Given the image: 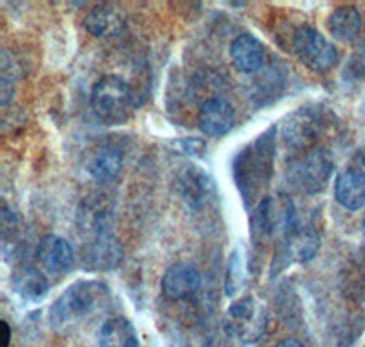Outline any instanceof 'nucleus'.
I'll return each mask as SVG.
<instances>
[{
  "label": "nucleus",
  "mask_w": 365,
  "mask_h": 347,
  "mask_svg": "<svg viewBox=\"0 0 365 347\" xmlns=\"http://www.w3.org/2000/svg\"><path fill=\"white\" fill-rule=\"evenodd\" d=\"M274 154H276V126H270L252 145L241 150L234 159V181L247 205L263 201L262 194L269 186L274 174Z\"/></svg>",
  "instance_id": "f257e3e1"
},
{
  "label": "nucleus",
  "mask_w": 365,
  "mask_h": 347,
  "mask_svg": "<svg viewBox=\"0 0 365 347\" xmlns=\"http://www.w3.org/2000/svg\"><path fill=\"white\" fill-rule=\"evenodd\" d=\"M91 110L106 124H123L132 117L133 94L128 83L117 75H104L91 90Z\"/></svg>",
  "instance_id": "20e7f679"
},
{
  "label": "nucleus",
  "mask_w": 365,
  "mask_h": 347,
  "mask_svg": "<svg viewBox=\"0 0 365 347\" xmlns=\"http://www.w3.org/2000/svg\"><path fill=\"white\" fill-rule=\"evenodd\" d=\"M274 347H305V346H303V343L296 338H285V340H282V342L276 343Z\"/></svg>",
  "instance_id": "393cba45"
},
{
  "label": "nucleus",
  "mask_w": 365,
  "mask_h": 347,
  "mask_svg": "<svg viewBox=\"0 0 365 347\" xmlns=\"http://www.w3.org/2000/svg\"><path fill=\"white\" fill-rule=\"evenodd\" d=\"M19 79H21L19 64L9 51H2V55H0V103H2V106H6L11 101Z\"/></svg>",
  "instance_id": "4be33fe9"
},
{
  "label": "nucleus",
  "mask_w": 365,
  "mask_h": 347,
  "mask_svg": "<svg viewBox=\"0 0 365 347\" xmlns=\"http://www.w3.org/2000/svg\"><path fill=\"white\" fill-rule=\"evenodd\" d=\"M201 287V274L190 263H174L166 269L161 280V291L168 300H187Z\"/></svg>",
  "instance_id": "ddd939ff"
},
{
  "label": "nucleus",
  "mask_w": 365,
  "mask_h": 347,
  "mask_svg": "<svg viewBox=\"0 0 365 347\" xmlns=\"http://www.w3.org/2000/svg\"><path fill=\"white\" fill-rule=\"evenodd\" d=\"M329 34L338 41H353L361 28V15L354 6H340L329 15Z\"/></svg>",
  "instance_id": "412c9836"
},
{
  "label": "nucleus",
  "mask_w": 365,
  "mask_h": 347,
  "mask_svg": "<svg viewBox=\"0 0 365 347\" xmlns=\"http://www.w3.org/2000/svg\"><path fill=\"white\" fill-rule=\"evenodd\" d=\"M123 169V150L115 143H101L86 157V170L97 183H108Z\"/></svg>",
  "instance_id": "dca6fc26"
},
{
  "label": "nucleus",
  "mask_w": 365,
  "mask_h": 347,
  "mask_svg": "<svg viewBox=\"0 0 365 347\" xmlns=\"http://www.w3.org/2000/svg\"><path fill=\"white\" fill-rule=\"evenodd\" d=\"M230 61L241 74H256L263 68L267 50L263 42L250 34H241L230 44Z\"/></svg>",
  "instance_id": "2eb2a0df"
},
{
  "label": "nucleus",
  "mask_w": 365,
  "mask_h": 347,
  "mask_svg": "<svg viewBox=\"0 0 365 347\" xmlns=\"http://www.w3.org/2000/svg\"><path fill=\"white\" fill-rule=\"evenodd\" d=\"M267 309L257 298L245 296L236 300L225 313V335L241 346H252L265 335Z\"/></svg>",
  "instance_id": "39448f33"
},
{
  "label": "nucleus",
  "mask_w": 365,
  "mask_h": 347,
  "mask_svg": "<svg viewBox=\"0 0 365 347\" xmlns=\"http://www.w3.org/2000/svg\"><path fill=\"white\" fill-rule=\"evenodd\" d=\"M319 245L322 238L318 228L311 221H303L296 216L282 232V241L276 248L272 267L278 261H283V267H287L289 263H303L312 260L318 254Z\"/></svg>",
  "instance_id": "423d86ee"
},
{
  "label": "nucleus",
  "mask_w": 365,
  "mask_h": 347,
  "mask_svg": "<svg viewBox=\"0 0 365 347\" xmlns=\"http://www.w3.org/2000/svg\"><path fill=\"white\" fill-rule=\"evenodd\" d=\"M2 333H4V342H2L0 347H8L9 338H11V327H9V323L6 320H2Z\"/></svg>",
  "instance_id": "a878e982"
},
{
  "label": "nucleus",
  "mask_w": 365,
  "mask_h": 347,
  "mask_svg": "<svg viewBox=\"0 0 365 347\" xmlns=\"http://www.w3.org/2000/svg\"><path fill=\"white\" fill-rule=\"evenodd\" d=\"M123 260V247L113 234L88 240L83 248V267L93 273L113 271Z\"/></svg>",
  "instance_id": "1a4fd4ad"
},
{
  "label": "nucleus",
  "mask_w": 365,
  "mask_h": 347,
  "mask_svg": "<svg viewBox=\"0 0 365 347\" xmlns=\"http://www.w3.org/2000/svg\"><path fill=\"white\" fill-rule=\"evenodd\" d=\"M292 48L303 66H307L316 74H325L338 61L336 46L312 26H302L296 31Z\"/></svg>",
  "instance_id": "0eeeda50"
},
{
  "label": "nucleus",
  "mask_w": 365,
  "mask_h": 347,
  "mask_svg": "<svg viewBox=\"0 0 365 347\" xmlns=\"http://www.w3.org/2000/svg\"><path fill=\"white\" fill-rule=\"evenodd\" d=\"M245 258H243L240 248H236L228 258L227 265V276H225V293H227V296H236L241 287H243V283H245Z\"/></svg>",
  "instance_id": "5701e85b"
},
{
  "label": "nucleus",
  "mask_w": 365,
  "mask_h": 347,
  "mask_svg": "<svg viewBox=\"0 0 365 347\" xmlns=\"http://www.w3.org/2000/svg\"><path fill=\"white\" fill-rule=\"evenodd\" d=\"M234 119H236V114H234L232 104L223 97H210L200 104L197 126L205 136H225L234 126Z\"/></svg>",
  "instance_id": "f8f14e48"
},
{
  "label": "nucleus",
  "mask_w": 365,
  "mask_h": 347,
  "mask_svg": "<svg viewBox=\"0 0 365 347\" xmlns=\"http://www.w3.org/2000/svg\"><path fill=\"white\" fill-rule=\"evenodd\" d=\"M334 198L341 207L354 212L365 205V166L349 163L336 176Z\"/></svg>",
  "instance_id": "9b49d317"
},
{
  "label": "nucleus",
  "mask_w": 365,
  "mask_h": 347,
  "mask_svg": "<svg viewBox=\"0 0 365 347\" xmlns=\"http://www.w3.org/2000/svg\"><path fill=\"white\" fill-rule=\"evenodd\" d=\"M324 130L322 112L312 106H303L291 116H287L282 124V136L287 149L294 154L305 152L318 145V137Z\"/></svg>",
  "instance_id": "6e6552de"
},
{
  "label": "nucleus",
  "mask_w": 365,
  "mask_h": 347,
  "mask_svg": "<svg viewBox=\"0 0 365 347\" xmlns=\"http://www.w3.org/2000/svg\"><path fill=\"white\" fill-rule=\"evenodd\" d=\"M125 17L117 6L97 4L84 17V28L90 35L99 39H110L123 29Z\"/></svg>",
  "instance_id": "a211bd4d"
},
{
  "label": "nucleus",
  "mask_w": 365,
  "mask_h": 347,
  "mask_svg": "<svg viewBox=\"0 0 365 347\" xmlns=\"http://www.w3.org/2000/svg\"><path fill=\"white\" fill-rule=\"evenodd\" d=\"M179 196L188 203V207L200 208L207 203L208 196L212 194V181L208 174L203 169L194 165H188L179 172L178 181H175Z\"/></svg>",
  "instance_id": "f3484780"
},
{
  "label": "nucleus",
  "mask_w": 365,
  "mask_h": 347,
  "mask_svg": "<svg viewBox=\"0 0 365 347\" xmlns=\"http://www.w3.org/2000/svg\"><path fill=\"white\" fill-rule=\"evenodd\" d=\"M13 291L29 303L42 302L50 294V281L31 265H22L13 274Z\"/></svg>",
  "instance_id": "6ab92c4d"
},
{
  "label": "nucleus",
  "mask_w": 365,
  "mask_h": 347,
  "mask_svg": "<svg viewBox=\"0 0 365 347\" xmlns=\"http://www.w3.org/2000/svg\"><path fill=\"white\" fill-rule=\"evenodd\" d=\"M104 296H108V287L103 281H73L50 307L51 329L61 331L73 322H79L81 318H84L86 314H90L103 302Z\"/></svg>",
  "instance_id": "f03ea898"
},
{
  "label": "nucleus",
  "mask_w": 365,
  "mask_h": 347,
  "mask_svg": "<svg viewBox=\"0 0 365 347\" xmlns=\"http://www.w3.org/2000/svg\"><path fill=\"white\" fill-rule=\"evenodd\" d=\"M99 347H139L135 327L130 320L115 316L103 323L97 336Z\"/></svg>",
  "instance_id": "aec40b11"
},
{
  "label": "nucleus",
  "mask_w": 365,
  "mask_h": 347,
  "mask_svg": "<svg viewBox=\"0 0 365 347\" xmlns=\"http://www.w3.org/2000/svg\"><path fill=\"white\" fill-rule=\"evenodd\" d=\"M334 170L332 156L325 146H314L305 152L294 154L287 165L289 181L303 194H319L325 191Z\"/></svg>",
  "instance_id": "7ed1b4c3"
},
{
  "label": "nucleus",
  "mask_w": 365,
  "mask_h": 347,
  "mask_svg": "<svg viewBox=\"0 0 365 347\" xmlns=\"http://www.w3.org/2000/svg\"><path fill=\"white\" fill-rule=\"evenodd\" d=\"M77 227L86 241L103 234H112V208L103 196L84 198L77 212Z\"/></svg>",
  "instance_id": "9d476101"
},
{
  "label": "nucleus",
  "mask_w": 365,
  "mask_h": 347,
  "mask_svg": "<svg viewBox=\"0 0 365 347\" xmlns=\"http://www.w3.org/2000/svg\"><path fill=\"white\" fill-rule=\"evenodd\" d=\"M178 143L179 146H181L187 154H190V156L201 157V154H205V150H207V145H205L203 141L195 139V137H192V139H179Z\"/></svg>",
  "instance_id": "b1692460"
},
{
  "label": "nucleus",
  "mask_w": 365,
  "mask_h": 347,
  "mask_svg": "<svg viewBox=\"0 0 365 347\" xmlns=\"http://www.w3.org/2000/svg\"><path fill=\"white\" fill-rule=\"evenodd\" d=\"M37 258L42 267L53 276L68 274L75 263V254L70 241L55 234L42 238L37 247Z\"/></svg>",
  "instance_id": "4468645a"
}]
</instances>
